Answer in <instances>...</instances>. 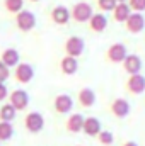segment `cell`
<instances>
[{"label": "cell", "mask_w": 145, "mask_h": 146, "mask_svg": "<svg viewBox=\"0 0 145 146\" xmlns=\"http://www.w3.org/2000/svg\"><path fill=\"white\" fill-rule=\"evenodd\" d=\"M70 14H72V19L79 24H85L91 21L94 10H92V5L87 3V2H77L70 9Z\"/></svg>", "instance_id": "6da1fadb"}, {"label": "cell", "mask_w": 145, "mask_h": 146, "mask_svg": "<svg viewBox=\"0 0 145 146\" xmlns=\"http://www.w3.org/2000/svg\"><path fill=\"white\" fill-rule=\"evenodd\" d=\"M15 26L22 33H29L36 27V15L31 10H21L15 14Z\"/></svg>", "instance_id": "7a4b0ae2"}, {"label": "cell", "mask_w": 145, "mask_h": 146, "mask_svg": "<svg viewBox=\"0 0 145 146\" xmlns=\"http://www.w3.org/2000/svg\"><path fill=\"white\" fill-rule=\"evenodd\" d=\"M126 56H128V49H126V46H125L123 42H114V44H111L108 48V51H106V60H108L109 63H113V65L123 63Z\"/></svg>", "instance_id": "3957f363"}, {"label": "cell", "mask_w": 145, "mask_h": 146, "mask_svg": "<svg viewBox=\"0 0 145 146\" xmlns=\"http://www.w3.org/2000/svg\"><path fill=\"white\" fill-rule=\"evenodd\" d=\"M24 127L29 133H33V134L41 133L43 127H44V117H43V114L41 112H36V110L28 112L26 117H24Z\"/></svg>", "instance_id": "277c9868"}, {"label": "cell", "mask_w": 145, "mask_h": 146, "mask_svg": "<svg viewBox=\"0 0 145 146\" xmlns=\"http://www.w3.org/2000/svg\"><path fill=\"white\" fill-rule=\"evenodd\" d=\"M65 54L67 56H73V58H79L82 53H84V49H85V42H84V39L79 36H70L67 37V41H65Z\"/></svg>", "instance_id": "5b68a950"}, {"label": "cell", "mask_w": 145, "mask_h": 146, "mask_svg": "<svg viewBox=\"0 0 145 146\" xmlns=\"http://www.w3.org/2000/svg\"><path fill=\"white\" fill-rule=\"evenodd\" d=\"M126 90L132 94V95H142L145 92V76L142 73H137V75H130L126 83H125Z\"/></svg>", "instance_id": "8992f818"}, {"label": "cell", "mask_w": 145, "mask_h": 146, "mask_svg": "<svg viewBox=\"0 0 145 146\" xmlns=\"http://www.w3.org/2000/svg\"><path fill=\"white\" fill-rule=\"evenodd\" d=\"M125 27H126V31L132 33V34L142 33L144 27H145L144 14H140V12H132V15H130V17L126 19V22H125Z\"/></svg>", "instance_id": "52a82bcc"}, {"label": "cell", "mask_w": 145, "mask_h": 146, "mask_svg": "<svg viewBox=\"0 0 145 146\" xmlns=\"http://www.w3.org/2000/svg\"><path fill=\"white\" fill-rule=\"evenodd\" d=\"M14 76H15V82L22 83V85L29 83L34 78V68H33V65H29V63H19L15 66Z\"/></svg>", "instance_id": "ba28073f"}, {"label": "cell", "mask_w": 145, "mask_h": 146, "mask_svg": "<svg viewBox=\"0 0 145 146\" xmlns=\"http://www.w3.org/2000/svg\"><path fill=\"white\" fill-rule=\"evenodd\" d=\"M9 102L15 107V110H26L29 106V95L26 90H14L12 94H9Z\"/></svg>", "instance_id": "9c48e42d"}, {"label": "cell", "mask_w": 145, "mask_h": 146, "mask_svg": "<svg viewBox=\"0 0 145 146\" xmlns=\"http://www.w3.org/2000/svg\"><path fill=\"white\" fill-rule=\"evenodd\" d=\"M130 102L126 100V99H121V97H118V99H114L113 102H111V106H109V110H111V114L114 115V117H118V119H125L128 114H130Z\"/></svg>", "instance_id": "30bf717a"}, {"label": "cell", "mask_w": 145, "mask_h": 146, "mask_svg": "<svg viewBox=\"0 0 145 146\" xmlns=\"http://www.w3.org/2000/svg\"><path fill=\"white\" fill-rule=\"evenodd\" d=\"M53 107L58 114H68L73 109V99L68 94H60L53 100Z\"/></svg>", "instance_id": "8fae6325"}, {"label": "cell", "mask_w": 145, "mask_h": 146, "mask_svg": "<svg viewBox=\"0 0 145 146\" xmlns=\"http://www.w3.org/2000/svg\"><path fill=\"white\" fill-rule=\"evenodd\" d=\"M121 65H123V70L128 73V75H137V73L142 72L144 61H142V58L138 54H128Z\"/></svg>", "instance_id": "7c38bea8"}, {"label": "cell", "mask_w": 145, "mask_h": 146, "mask_svg": "<svg viewBox=\"0 0 145 146\" xmlns=\"http://www.w3.org/2000/svg\"><path fill=\"white\" fill-rule=\"evenodd\" d=\"M103 131V126H101V121L94 115H89L84 119V127H82V133L91 136V138H97V134Z\"/></svg>", "instance_id": "4fadbf2b"}, {"label": "cell", "mask_w": 145, "mask_h": 146, "mask_svg": "<svg viewBox=\"0 0 145 146\" xmlns=\"http://www.w3.org/2000/svg\"><path fill=\"white\" fill-rule=\"evenodd\" d=\"M72 19V14H70V9H67L65 5H56L53 10H51V21L58 26H65L68 21Z\"/></svg>", "instance_id": "5bb4252c"}, {"label": "cell", "mask_w": 145, "mask_h": 146, "mask_svg": "<svg viewBox=\"0 0 145 146\" xmlns=\"http://www.w3.org/2000/svg\"><path fill=\"white\" fill-rule=\"evenodd\" d=\"M87 24H89V29L92 33H103L108 27V17L104 14H101V12H96V14H92L91 21Z\"/></svg>", "instance_id": "9a60e30c"}, {"label": "cell", "mask_w": 145, "mask_h": 146, "mask_svg": "<svg viewBox=\"0 0 145 146\" xmlns=\"http://www.w3.org/2000/svg\"><path fill=\"white\" fill-rule=\"evenodd\" d=\"M77 102L82 107H92L96 104V92L92 88H89V87L80 88V92L77 95Z\"/></svg>", "instance_id": "2e32d148"}, {"label": "cell", "mask_w": 145, "mask_h": 146, "mask_svg": "<svg viewBox=\"0 0 145 146\" xmlns=\"http://www.w3.org/2000/svg\"><path fill=\"white\" fill-rule=\"evenodd\" d=\"M84 115L82 114H70L68 115V119H67V122H65V129L68 131V133H73V134H77V133H80L82 131V127H84Z\"/></svg>", "instance_id": "e0dca14e"}, {"label": "cell", "mask_w": 145, "mask_h": 146, "mask_svg": "<svg viewBox=\"0 0 145 146\" xmlns=\"http://www.w3.org/2000/svg\"><path fill=\"white\" fill-rule=\"evenodd\" d=\"M60 72L63 75H75L79 72V60L73 56H63L60 60Z\"/></svg>", "instance_id": "ac0fdd59"}, {"label": "cell", "mask_w": 145, "mask_h": 146, "mask_svg": "<svg viewBox=\"0 0 145 146\" xmlns=\"http://www.w3.org/2000/svg\"><path fill=\"white\" fill-rule=\"evenodd\" d=\"M132 9H130V5H128V2H121V3H116V7H114V10H113V19L116 21V22H126V19L132 15Z\"/></svg>", "instance_id": "d6986e66"}, {"label": "cell", "mask_w": 145, "mask_h": 146, "mask_svg": "<svg viewBox=\"0 0 145 146\" xmlns=\"http://www.w3.org/2000/svg\"><path fill=\"white\" fill-rule=\"evenodd\" d=\"M5 66H17L19 63H21V54H19V51L17 49H14V48H7L3 53H2V60H0Z\"/></svg>", "instance_id": "ffe728a7"}, {"label": "cell", "mask_w": 145, "mask_h": 146, "mask_svg": "<svg viewBox=\"0 0 145 146\" xmlns=\"http://www.w3.org/2000/svg\"><path fill=\"white\" fill-rule=\"evenodd\" d=\"M17 115V110L15 107L9 102V104H3L0 107V121H5V122H12Z\"/></svg>", "instance_id": "44dd1931"}, {"label": "cell", "mask_w": 145, "mask_h": 146, "mask_svg": "<svg viewBox=\"0 0 145 146\" xmlns=\"http://www.w3.org/2000/svg\"><path fill=\"white\" fill-rule=\"evenodd\" d=\"M14 134V127L10 122L0 121V141H9Z\"/></svg>", "instance_id": "7402d4cb"}, {"label": "cell", "mask_w": 145, "mask_h": 146, "mask_svg": "<svg viewBox=\"0 0 145 146\" xmlns=\"http://www.w3.org/2000/svg\"><path fill=\"white\" fill-rule=\"evenodd\" d=\"M3 5H5V9H7L10 14H17V12L22 10V7H24V0H5Z\"/></svg>", "instance_id": "603a6c76"}, {"label": "cell", "mask_w": 145, "mask_h": 146, "mask_svg": "<svg viewBox=\"0 0 145 146\" xmlns=\"http://www.w3.org/2000/svg\"><path fill=\"white\" fill-rule=\"evenodd\" d=\"M97 141L103 146H111L114 143V134H113L111 131H101V133L97 134Z\"/></svg>", "instance_id": "cb8c5ba5"}, {"label": "cell", "mask_w": 145, "mask_h": 146, "mask_svg": "<svg viewBox=\"0 0 145 146\" xmlns=\"http://www.w3.org/2000/svg\"><path fill=\"white\" fill-rule=\"evenodd\" d=\"M116 0H97V7L101 12H113L116 7Z\"/></svg>", "instance_id": "d4e9b609"}, {"label": "cell", "mask_w": 145, "mask_h": 146, "mask_svg": "<svg viewBox=\"0 0 145 146\" xmlns=\"http://www.w3.org/2000/svg\"><path fill=\"white\" fill-rule=\"evenodd\" d=\"M128 5L133 12H145V0H128Z\"/></svg>", "instance_id": "484cf974"}, {"label": "cell", "mask_w": 145, "mask_h": 146, "mask_svg": "<svg viewBox=\"0 0 145 146\" xmlns=\"http://www.w3.org/2000/svg\"><path fill=\"white\" fill-rule=\"evenodd\" d=\"M10 76V68L5 66L2 61H0V83H5V80Z\"/></svg>", "instance_id": "4316f807"}, {"label": "cell", "mask_w": 145, "mask_h": 146, "mask_svg": "<svg viewBox=\"0 0 145 146\" xmlns=\"http://www.w3.org/2000/svg\"><path fill=\"white\" fill-rule=\"evenodd\" d=\"M7 97H9V88H7L5 83H0V102L5 100Z\"/></svg>", "instance_id": "83f0119b"}, {"label": "cell", "mask_w": 145, "mask_h": 146, "mask_svg": "<svg viewBox=\"0 0 145 146\" xmlns=\"http://www.w3.org/2000/svg\"><path fill=\"white\" fill-rule=\"evenodd\" d=\"M121 146H138V145H137L135 141H125V143H123Z\"/></svg>", "instance_id": "f1b7e54d"}, {"label": "cell", "mask_w": 145, "mask_h": 146, "mask_svg": "<svg viewBox=\"0 0 145 146\" xmlns=\"http://www.w3.org/2000/svg\"><path fill=\"white\" fill-rule=\"evenodd\" d=\"M116 2H118V3H121V2H128V0H116Z\"/></svg>", "instance_id": "f546056e"}, {"label": "cell", "mask_w": 145, "mask_h": 146, "mask_svg": "<svg viewBox=\"0 0 145 146\" xmlns=\"http://www.w3.org/2000/svg\"><path fill=\"white\" fill-rule=\"evenodd\" d=\"M31 2H41V0H31Z\"/></svg>", "instance_id": "4dcf8cb0"}, {"label": "cell", "mask_w": 145, "mask_h": 146, "mask_svg": "<svg viewBox=\"0 0 145 146\" xmlns=\"http://www.w3.org/2000/svg\"><path fill=\"white\" fill-rule=\"evenodd\" d=\"M77 146H80V145H77Z\"/></svg>", "instance_id": "1f68e13d"}]
</instances>
